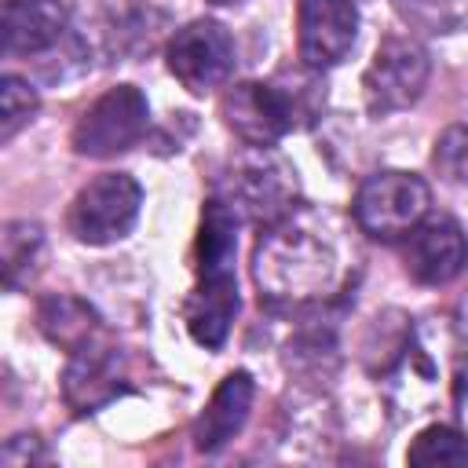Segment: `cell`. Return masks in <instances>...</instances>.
I'll return each instance as SVG.
<instances>
[{
    "label": "cell",
    "instance_id": "6da1fadb",
    "mask_svg": "<svg viewBox=\"0 0 468 468\" xmlns=\"http://www.w3.org/2000/svg\"><path fill=\"white\" fill-rule=\"evenodd\" d=\"M252 278L260 296L274 307L311 303L336 282V256L318 230L285 216L260 234L252 252Z\"/></svg>",
    "mask_w": 468,
    "mask_h": 468
},
{
    "label": "cell",
    "instance_id": "7a4b0ae2",
    "mask_svg": "<svg viewBox=\"0 0 468 468\" xmlns=\"http://www.w3.org/2000/svg\"><path fill=\"white\" fill-rule=\"evenodd\" d=\"M318 110V84L296 80H245L227 88L219 113L245 146H274Z\"/></svg>",
    "mask_w": 468,
    "mask_h": 468
},
{
    "label": "cell",
    "instance_id": "3957f363",
    "mask_svg": "<svg viewBox=\"0 0 468 468\" xmlns=\"http://www.w3.org/2000/svg\"><path fill=\"white\" fill-rule=\"evenodd\" d=\"M431 205V190L413 172H377L355 194V223L377 241L406 238Z\"/></svg>",
    "mask_w": 468,
    "mask_h": 468
},
{
    "label": "cell",
    "instance_id": "277c9868",
    "mask_svg": "<svg viewBox=\"0 0 468 468\" xmlns=\"http://www.w3.org/2000/svg\"><path fill=\"white\" fill-rule=\"evenodd\" d=\"M161 26V15L146 0H80L77 7V51L121 58L139 48H150L154 33Z\"/></svg>",
    "mask_w": 468,
    "mask_h": 468
},
{
    "label": "cell",
    "instance_id": "5b68a950",
    "mask_svg": "<svg viewBox=\"0 0 468 468\" xmlns=\"http://www.w3.org/2000/svg\"><path fill=\"white\" fill-rule=\"evenodd\" d=\"M146 124H150V106H146V95L135 88V84H117L110 88L106 95H99L84 113L80 121L73 124V150L80 157H113V154H124L132 150L143 135H146Z\"/></svg>",
    "mask_w": 468,
    "mask_h": 468
},
{
    "label": "cell",
    "instance_id": "8992f818",
    "mask_svg": "<svg viewBox=\"0 0 468 468\" xmlns=\"http://www.w3.org/2000/svg\"><path fill=\"white\" fill-rule=\"evenodd\" d=\"M143 190L128 172H102L77 190L69 205V234L84 245H113L139 219Z\"/></svg>",
    "mask_w": 468,
    "mask_h": 468
},
{
    "label": "cell",
    "instance_id": "52a82bcc",
    "mask_svg": "<svg viewBox=\"0 0 468 468\" xmlns=\"http://www.w3.org/2000/svg\"><path fill=\"white\" fill-rule=\"evenodd\" d=\"M431 58L420 40L413 37H388L373 62L362 73V99L373 117H388L399 110H410L428 84Z\"/></svg>",
    "mask_w": 468,
    "mask_h": 468
},
{
    "label": "cell",
    "instance_id": "ba28073f",
    "mask_svg": "<svg viewBox=\"0 0 468 468\" xmlns=\"http://www.w3.org/2000/svg\"><path fill=\"white\" fill-rule=\"evenodd\" d=\"M168 73L190 91L205 95L230 80L234 73V40L212 18H194L168 40Z\"/></svg>",
    "mask_w": 468,
    "mask_h": 468
},
{
    "label": "cell",
    "instance_id": "9c48e42d",
    "mask_svg": "<svg viewBox=\"0 0 468 468\" xmlns=\"http://www.w3.org/2000/svg\"><path fill=\"white\" fill-rule=\"evenodd\" d=\"M358 37L355 0H300L296 4V51L307 69L340 66Z\"/></svg>",
    "mask_w": 468,
    "mask_h": 468
},
{
    "label": "cell",
    "instance_id": "30bf717a",
    "mask_svg": "<svg viewBox=\"0 0 468 468\" xmlns=\"http://www.w3.org/2000/svg\"><path fill=\"white\" fill-rule=\"evenodd\" d=\"M256 154L238 165L234 176V208H241L249 219L271 227L289 216L296 201V172L289 161H282L271 146H252Z\"/></svg>",
    "mask_w": 468,
    "mask_h": 468
},
{
    "label": "cell",
    "instance_id": "8fae6325",
    "mask_svg": "<svg viewBox=\"0 0 468 468\" xmlns=\"http://www.w3.org/2000/svg\"><path fill=\"white\" fill-rule=\"evenodd\" d=\"M410 278L420 285H446L453 282L468 263V241L464 230L450 216H424L410 234L402 249Z\"/></svg>",
    "mask_w": 468,
    "mask_h": 468
},
{
    "label": "cell",
    "instance_id": "7c38bea8",
    "mask_svg": "<svg viewBox=\"0 0 468 468\" xmlns=\"http://www.w3.org/2000/svg\"><path fill=\"white\" fill-rule=\"evenodd\" d=\"M234 263H197V285L186 300V329L201 347H223L238 314Z\"/></svg>",
    "mask_w": 468,
    "mask_h": 468
},
{
    "label": "cell",
    "instance_id": "4fadbf2b",
    "mask_svg": "<svg viewBox=\"0 0 468 468\" xmlns=\"http://www.w3.org/2000/svg\"><path fill=\"white\" fill-rule=\"evenodd\" d=\"M121 391H124L121 358L110 344L91 340L80 351H73V358L62 373V395H66L73 413H95L99 406H106Z\"/></svg>",
    "mask_w": 468,
    "mask_h": 468
},
{
    "label": "cell",
    "instance_id": "5bb4252c",
    "mask_svg": "<svg viewBox=\"0 0 468 468\" xmlns=\"http://www.w3.org/2000/svg\"><path fill=\"white\" fill-rule=\"evenodd\" d=\"M69 33V11L58 0H4V55H40Z\"/></svg>",
    "mask_w": 468,
    "mask_h": 468
},
{
    "label": "cell",
    "instance_id": "9a60e30c",
    "mask_svg": "<svg viewBox=\"0 0 468 468\" xmlns=\"http://www.w3.org/2000/svg\"><path fill=\"white\" fill-rule=\"evenodd\" d=\"M252 395H256V388H252V377L245 369L227 373L219 380V388L212 391L208 406L201 410V417L194 420V446L201 453L223 450L245 428L249 410H252Z\"/></svg>",
    "mask_w": 468,
    "mask_h": 468
},
{
    "label": "cell",
    "instance_id": "2e32d148",
    "mask_svg": "<svg viewBox=\"0 0 468 468\" xmlns=\"http://www.w3.org/2000/svg\"><path fill=\"white\" fill-rule=\"evenodd\" d=\"M37 325H40L58 347H66L69 355L80 351L84 344L99 340V314H95L84 300L66 296V292L40 300V307H37Z\"/></svg>",
    "mask_w": 468,
    "mask_h": 468
},
{
    "label": "cell",
    "instance_id": "e0dca14e",
    "mask_svg": "<svg viewBox=\"0 0 468 468\" xmlns=\"http://www.w3.org/2000/svg\"><path fill=\"white\" fill-rule=\"evenodd\" d=\"M44 249V234L29 219H11L0 234V263H4V285L18 289L22 278L33 271L37 256Z\"/></svg>",
    "mask_w": 468,
    "mask_h": 468
},
{
    "label": "cell",
    "instance_id": "ac0fdd59",
    "mask_svg": "<svg viewBox=\"0 0 468 468\" xmlns=\"http://www.w3.org/2000/svg\"><path fill=\"white\" fill-rule=\"evenodd\" d=\"M406 461L410 464H424V468H435V464H468V439L457 428L431 424V428H424L413 439V446L406 450Z\"/></svg>",
    "mask_w": 468,
    "mask_h": 468
},
{
    "label": "cell",
    "instance_id": "d6986e66",
    "mask_svg": "<svg viewBox=\"0 0 468 468\" xmlns=\"http://www.w3.org/2000/svg\"><path fill=\"white\" fill-rule=\"evenodd\" d=\"M37 106H40L37 88L15 73H4V80H0V143L15 139V132L33 121Z\"/></svg>",
    "mask_w": 468,
    "mask_h": 468
},
{
    "label": "cell",
    "instance_id": "ffe728a7",
    "mask_svg": "<svg viewBox=\"0 0 468 468\" xmlns=\"http://www.w3.org/2000/svg\"><path fill=\"white\" fill-rule=\"evenodd\" d=\"M431 165L446 183L468 179V124H450L431 150Z\"/></svg>",
    "mask_w": 468,
    "mask_h": 468
},
{
    "label": "cell",
    "instance_id": "44dd1931",
    "mask_svg": "<svg viewBox=\"0 0 468 468\" xmlns=\"http://www.w3.org/2000/svg\"><path fill=\"white\" fill-rule=\"evenodd\" d=\"M406 18H417V22H431V26H450L446 18V7L450 0H391Z\"/></svg>",
    "mask_w": 468,
    "mask_h": 468
},
{
    "label": "cell",
    "instance_id": "7402d4cb",
    "mask_svg": "<svg viewBox=\"0 0 468 468\" xmlns=\"http://www.w3.org/2000/svg\"><path fill=\"white\" fill-rule=\"evenodd\" d=\"M0 461H4V464H29V461H44L40 439H37V435H15V439H7V446H4Z\"/></svg>",
    "mask_w": 468,
    "mask_h": 468
},
{
    "label": "cell",
    "instance_id": "603a6c76",
    "mask_svg": "<svg viewBox=\"0 0 468 468\" xmlns=\"http://www.w3.org/2000/svg\"><path fill=\"white\" fill-rule=\"evenodd\" d=\"M208 4H238V0H208Z\"/></svg>",
    "mask_w": 468,
    "mask_h": 468
}]
</instances>
